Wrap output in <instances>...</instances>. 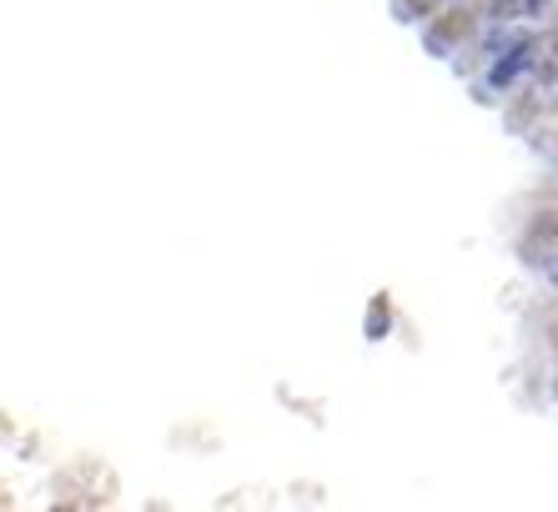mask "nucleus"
<instances>
[{
  "label": "nucleus",
  "mask_w": 558,
  "mask_h": 512,
  "mask_svg": "<svg viewBox=\"0 0 558 512\" xmlns=\"http://www.w3.org/2000/svg\"><path fill=\"white\" fill-rule=\"evenodd\" d=\"M544 5L548 0H488V21H498V26H504V21H533V15H544Z\"/></svg>",
  "instance_id": "f257e3e1"
},
{
  "label": "nucleus",
  "mask_w": 558,
  "mask_h": 512,
  "mask_svg": "<svg viewBox=\"0 0 558 512\" xmlns=\"http://www.w3.org/2000/svg\"><path fill=\"white\" fill-rule=\"evenodd\" d=\"M388 327H392V302H388V292H377L373 302H367L363 337H367V342H383V337H388Z\"/></svg>",
  "instance_id": "f03ea898"
},
{
  "label": "nucleus",
  "mask_w": 558,
  "mask_h": 512,
  "mask_svg": "<svg viewBox=\"0 0 558 512\" xmlns=\"http://www.w3.org/2000/svg\"><path fill=\"white\" fill-rule=\"evenodd\" d=\"M533 71H538V81H558V26L533 46Z\"/></svg>",
  "instance_id": "7ed1b4c3"
},
{
  "label": "nucleus",
  "mask_w": 558,
  "mask_h": 512,
  "mask_svg": "<svg viewBox=\"0 0 558 512\" xmlns=\"http://www.w3.org/2000/svg\"><path fill=\"white\" fill-rule=\"evenodd\" d=\"M458 36H468V15H453L448 26H428V46H433L438 56L453 51V40H458Z\"/></svg>",
  "instance_id": "20e7f679"
},
{
  "label": "nucleus",
  "mask_w": 558,
  "mask_h": 512,
  "mask_svg": "<svg viewBox=\"0 0 558 512\" xmlns=\"http://www.w3.org/2000/svg\"><path fill=\"white\" fill-rule=\"evenodd\" d=\"M544 271H548V282H554V287H558V246H554V252H548V256H544Z\"/></svg>",
  "instance_id": "39448f33"
},
{
  "label": "nucleus",
  "mask_w": 558,
  "mask_h": 512,
  "mask_svg": "<svg viewBox=\"0 0 558 512\" xmlns=\"http://www.w3.org/2000/svg\"><path fill=\"white\" fill-rule=\"evenodd\" d=\"M408 11H433V5H442V0H403Z\"/></svg>",
  "instance_id": "423d86ee"
}]
</instances>
